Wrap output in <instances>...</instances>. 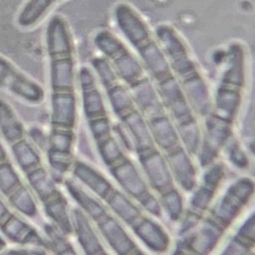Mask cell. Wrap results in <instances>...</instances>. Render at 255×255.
Returning a JSON list of instances; mask_svg holds the SVG:
<instances>
[{"label": "cell", "instance_id": "6da1fadb", "mask_svg": "<svg viewBox=\"0 0 255 255\" xmlns=\"http://www.w3.org/2000/svg\"><path fill=\"white\" fill-rule=\"evenodd\" d=\"M118 29L136 51L145 72L155 83L173 75L154 33L142 14L130 3L120 1L113 8Z\"/></svg>", "mask_w": 255, "mask_h": 255}, {"label": "cell", "instance_id": "7a4b0ae2", "mask_svg": "<svg viewBox=\"0 0 255 255\" xmlns=\"http://www.w3.org/2000/svg\"><path fill=\"white\" fill-rule=\"evenodd\" d=\"M93 41L96 48L111 63L119 80L128 86L145 75L138 57L114 32L102 29L95 34Z\"/></svg>", "mask_w": 255, "mask_h": 255}, {"label": "cell", "instance_id": "3957f363", "mask_svg": "<svg viewBox=\"0 0 255 255\" xmlns=\"http://www.w3.org/2000/svg\"><path fill=\"white\" fill-rule=\"evenodd\" d=\"M154 36L167 59L173 76L178 82L200 73L186 42L173 26L165 23L157 25Z\"/></svg>", "mask_w": 255, "mask_h": 255}, {"label": "cell", "instance_id": "277c9868", "mask_svg": "<svg viewBox=\"0 0 255 255\" xmlns=\"http://www.w3.org/2000/svg\"><path fill=\"white\" fill-rule=\"evenodd\" d=\"M253 192L254 182L251 178L236 180L212 207L209 217L226 230L252 198Z\"/></svg>", "mask_w": 255, "mask_h": 255}, {"label": "cell", "instance_id": "5b68a950", "mask_svg": "<svg viewBox=\"0 0 255 255\" xmlns=\"http://www.w3.org/2000/svg\"><path fill=\"white\" fill-rule=\"evenodd\" d=\"M232 133V122L217 115L208 114L204 124V135L198 149L200 164L207 167L214 162L221 148L228 142Z\"/></svg>", "mask_w": 255, "mask_h": 255}, {"label": "cell", "instance_id": "8992f818", "mask_svg": "<svg viewBox=\"0 0 255 255\" xmlns=\"http://www.w3.org/2000/svg\"><path fill=\"white\" fill-rule=\"evenodd\" d=\"M0 88H6L13 95L30 103H40L45 93L42 87L17 70L0 56Z\"/></svg>", "mask_w": 255, "mask_h": 255}, {"label": "cell", "instance_id": "52a82bcc", "mask_svg": "<svg viewBox=\"0 0 255 255\" xmlns=\"http://www.w3.org/2000/svg\"><path fill=\"white\" fill-rule=\"evenodd\" d=\"M140 166L148 185L160 193L173 186V178L165 156L155 147L137 152Z\"/></svg>", "mask_w": 255, "mask_h": 255}, {"label": "cell", "instance_id": "ba28073f", "mask_svg": "<svg viewBox=\"0 0 255 255\" xmlns=\"http://www.w3.org/2000/svg\"><path fill=\"white\" fill-rule=\"evenodd\" d=\"M155 87L164 110L169 113L175 123L193 116L188 100L173 75L155 83Z\"/></svg>", "mask_w": 255, "mask_h": 255}, {"label": "cell", "instance_id": "9c48e42d", "mask_svg": "<svg viewBox=\"0 0 255 255\" xmlns=\"http://www.w3.org/2000/svg\"><path fill=\"white\" fill-rule=\"evenodd\" d=\"M207 167L201 185L192 190L189 200V210L200 215L210 207L215 192L224 177V166L221 163L213 162Z\"/></svg>", "mask_w": 255, "mask_h": 255}, {"label": "cell", "instance_id": "30bf717a", "mask_svg": "<svg viewBox=\"0 0 255 255\" xmlns=\"http://www.w3.org/2000/svg\"><path fill=\"white\" fill-rule=\"evenodd\" d=\"M164 156L173 181L184 191H192L197 183V172L190 154L181 144H178L166 151Z\"/></svg>", "mask_w": 255, "mask_h": 255}, {"label": "cell", "instance_id": "8fae6325", "mask_svg": "<svg viewBox=\"0 0 255 255\" xmlns=\"http://www.w3.org/2000/svg\"><path fill=\"white\" fill-rule=\"evenodd\" d=\"M128 87L135 109L146 120L164 114V108L159 99L156 87H154L150 78L144 75Z\"/></svg>", "mask_w": 255, "mask_h": 255}, {"label": "cell", "instance_id": "7c38bea8", "mask_svg": "<svg viewBox=\"0 0 255 255\" xmlns=\"http://www.w3.org/2000/svg\"><path fill=\"white\" fill-rule=\"evenodd\" d=\"M45 40L49 57L75 52V44L69 22L61 14H55L49 19Z\"/></svg>", "mask_w": 255, "mask_h": 255}, {"label": "cell", "instance_id": "4fadbf2b", "mask_svg": "<svg viewBox=\"0 0 255 255\" xmlns=\"http://www.w3.org/2000/svg\"><path fill=\"white\" fill-rule=\"evenodd\" d=\"M96 224L106 242L116 253L128 255L141 252L115 216L107 213Z\"/></svg>", "mask_w": 255, "mask_h": 255}, {"label": "cell", "instance_id": "5bb4252c", "mask_svg": "<svg viewBox=\"0 0 255 255\" xmlns=\"http://www.w3.org/2000/svg\"><path fill=\"white\" fill-rule=\"evenodd\" d=\"M50 59V84L53 92H74L76 81L75 52L55 55Z\"/></svg>", "mask_w": 255, "mask_h": 255}, {"label": "cell", "instance_id": "9a60e30c", "mask_svg": "<svg viewBox=\"0 0 255 255\" xmlns=\"http://www.w3.org/2000/svg\"><path fill=\"white\" fill-rule=\"evenodd\" d=\"M110 168L113 177L131 198L137 200L149 190L143 176L130 159L125 157Z\"/></svg>", "mask_w": 255, "mask_h": 255}, {"label": "cell", "instance_id": "2e32d148", "mask_svg": "<svg viewBox=\"0 0 255 255\" xmlns=\"http://www.w3.org/2000/svg\"><path fill=\"white\" fill-rule=\"evenodd\" d=\"M130 228L135 236L155 253H163L170 246V238L166 230L147 216L141 215Z\"/></svg>", "mask_w": 255, "mask_h": 255}, {"label": "cell", "instance_id": "e0dca14e", "mask_svg": "<svg viewBox=\"0 0 255 255\" xmlns=\"http://www.w3.org/2000/svg\"><path fill=\"white\" fill-rule=\"evenodd\" d=\"M78 76L82 90L83 109L87 119L106 116L107 111L104 98L97 87L96 78L92 70L88 67H82Z\"/></svg>", "mask_w": 255, "mask_h": 255}, {"label": "cell", "instance_id": "ac0fdd59", "mask_svg": "<svg viewBox=\"0 0 255 255\" xmlns=\"http://www.w3.org/2000/svg\"><path fill=\"white\" fill-rule=\"evenodd\" d=\"M51 109L52 127L73 129L77 121V99L74 92H53Z\"/></svg>", "mask_w": 255, "mask_h": 255}, {"label": "cell", "instance_id": "d6986e66", "mask_svg": "<svg viewBox=\"0 0 255 255\" xmlns=\"http://www.w3.org/2000/svg\"><path fill=\"white\" fill-rule=\"evenodd\" d=\"M224 231L225 229L222 226L208 216L200 223L199 228L192 234L186 248L193 253H210L218 244Z\"/></svg>", "mask_w": 255, "mask_h": 255}, {"label": "cell", "instance_id": "ffe728a7", "mask_svg": "<svg viewBox=\"0 0 255 255\" xmlns=\"http://www.w3.org/2000/svg\"><path fill=\"white\" fill-rule=\"evenodd\" d=\"M73 232L86 254H103L106 252L100 241L90 218L80 209H73Z\"/></svg>", "mask_w": 255, "mask_h": 255}, {"label": "cell", "instance_id": "44dd1931", "mask_svg": "<svg viewBox=\"0 0 255 255\" xmlns=\"http://www.w3.org/2000/svg\"><path fill=\"white\" fill-rule=\"evenodd\" d=\"M192 112L200 116H207L210 109V97L207 84L201 73L179 82Z\"/></svg>", "mask_w": 255, "mask_h": 255}, {"label": "cell", "instance_id": "7402d4cb", "mask_svg": "<svg viewBox=\"0 0 255 255\" xmlns=\"http://www.w3.org/2000/svg\"><path fill=\"white\" fill-rule=\"evenodd\" d=\"M72 171L74 176L93 191L100 199L105 200L114 188L108 178L86 162L76 160L73 162Z\"/></svg>", "mask_w": 255, "mask_h": 255}, {"label": "cell", "instance_id": "603a6c76", "mask_svg": "<svg viewBox=\"0 0 255 255\" xmlns=\"http://www.w3.org/2000/svg\"><path fill=\"white\" fill-rule=\"evenodd\" d=\"M120 120L129 133L136 153L154 147L147 121L136 109L129 112Z\"/></svg>", "mask_w": 255, "mask_h": 255}, {"label": "cell", "instance_id": "cb8c5ba5", "mask_svg": "<svg viewBox=\"0 0 255 255\" xmlns=\"http://www.w3.org/2000/svg\"><path fill=\"white\" fill-rule=\"evenodd\" d=\"M146 121L153 143L162 151L166 152L180 144L176 128L165 114L150 118Z\"/></svg>", "mask_w": 255, "mask_h": 255}, {"label": "cell", "instance_id": "d4e9b609", "mask_svg": "<svg viewBox=\"0 0 255 255\" xmlns=\"http://www.w3.org/2000/svg\"><path fill=\"white\" fill-rule=\"evenodd\" d=\"M0 229L5 238L11 242L27 245H42V240L37 231L26 221L16 214H12L0 225Z\"/></svg>", "mask_w": 255, "mask_h": 255}, {"label": "cell", "instance_id": "484cf974", "mask_svg": "<svg viewBox=\"0 0 255 255\" xmlns=\"http://www.w3.org/2000/svg\"><path fill=\"white\" fill-rule=\"evenodd\" d=\"M242 88L220 84L215 95L214 114L232 122L239 110Z\"/></svg>", "mask_w": 255, "mask_h": 255}, {"label": "cell", "instance_id": "4316f807", "mask_svg": "<svg viewBox=\"0 0 255 255\" xmlns=\"http://www.w3.org/2000/svg\"><path fill=\"white\" fill-rule=\"evenodd\" d=\"M113 213L129 227L142 215L141 209L124 192L113 188L105 199Z\"/></svg>", "mask_w": 255, "mask_h": 255}, {"label": "cell", "instance_id": "83f0119b", "mask_svg": "<svg viewBox=\"0 0 255 255\" xmlns=\"http://www.w3.org/2000/svg\"><path fill=\"white\" fill-rule=\"evenodd\" d=\"M44 203L47 216L53 221L60 231L69 235L73 233V222L68 211V204L63 194L57 191Z\"/></svg>", "mask_w": 255, "mask_h": 255}, {"label": "cell", "instance_id": "f1b7e54d", "mask_svg": "<svg viewBox=\"0 0 255 255\" xmlns=\"http://www.w3.org/2000/svg\"><path fill=\"white\" fill-rule=\"evenodd\" d=\"M65 186L70 195L79 205L80 209L93 221L97 222L108 213L105 206L98 199L87 193L75 181L67 179L65 181Z\"/></svg>", "mask_w": 255, "mask_h": 255}, {"label": "cell", "instance_id": "f546056e", "mask_svg": "<svg viewBox=\"0 0 255 255\" xmlns=\"http://www.w3.org/2000/svg\"><path fill=\"white\" fill-rule=\"evenodd\" d=\"M63 0H27L21 8L17 23L23 28H29L40 22L52 8Z\"/></svg>", "mask_w": 255, "mask_h": 255}, {"label": "cell", "instance_id": "4dcf8cb0", "mask_svg": "<svg viewBox=\"0 0 255 255\" xmlns=\"http://www.w3.org/2000/svg\"><path fill=\"white\" fill-rule=\"evenodd\" d=\"M0 131L4 139L12 144L24 137V127L11 106L0 99Z\"/></svg>", "mask_w": 255, "mask_h": 255}, {"label": "cell", "instance_id": "1f68e13d", "mask_svg": "<svg viewBox=\"0 0 255 255\" xmlns=\"http://www.w3.org/2000/svg\"><path fill=\"white\" fill-rule=\"evenodd\" d=\"M26 177L32 190L42 202L58 191L53 176L41 165L27 171Z\"/></svg>", "mask_w": 255, "mask_h": 255}, {"label": "cell", "instance_id": "d6a6232c", "mask_svg": "<svg viewBox=\"0 0 255 255\" xmlns=\"http://www.w3.org/2000/svg\"><path fill=\"white\" fill-rule=\"evenodd\" d=\"M180 144L189 154L197 153L201 142V131L194 116L175 123Z\"/></svg>", "mask_w": 255, "mask_h": 255}, {"label": "cell", "instance_id": "836d02e7", "mask_svg": "<svg viewBox=\"0 0 255 255\" xmlns=\"http://www.w3.org/2000/svg\"><path fill=\"white\" fill-rule=\"evenodd\" d=\"M11 150L17 164L24 172L41 165V156L34 145L24 137L11 144Z\"/></svg>", "mask_w": 255, "mask_h": 255}, {"label": "cell", "instance_id": "e575fe53", "mask_svg": "<svg viewBox=\"0 0 255 255\" xmlns=\"http://www.w3.org/2000/svg\"><path fill=\"white\" fill-rule=\"evenodd\" d=\"M254 214L252 213L238 229L237 234L227 246L224 253H248L249 249L254 246Z\"/></svg>", "mask_w": 255, "mask_h": 255}, {"label": "cell", "instance_id": "d590c367", "mask_svg": "<svg viewBox=\"0 0 255 255\" xmlns=\"http://www.w3.org/2000/svg\"><path fill=\"white\" fill-rule=\"evenodd\" d=\"M106 91L113 112L120 119L135 109L129 90L124 85L117 83Z\"/></svg>", "mask_w": 255, "mask_h": 255}, {"label": "cell", "instance_id": "8d00e7d4", "mask_svg": "<svg viewBox=\"0 0 255 255\" xmlns=\"http://www.w3.org/2000/svg\"><path fill=\"white\" fill-rule=\"evenodd\" d=\"M9 203L21 214L34 217L38 213L37 203L31 191L24 185H20L15 191L8 196Z\"/></svg>", "mask_w": 255, "mask_h": 255}, {"label": "cell", "instance_id": "74e56055", "mask_svg": "<svg viewBox=\"0 0 255 255\" xmlns=\"http://www.w3.org/2000/svg\"><path fill=\"white\" fill-rule=\"evenodd\" d=\"M159 203L161 209L171 221H178L181 219L184 211L183 199L180 192L173 186L165 189L159 193Z\"/></svg>", "mask_w": 255, "mask_h": 255}, {"label": "cell", "instance_id": "f35d334b", "mask_svg": "<svg viewBox=\"0 0 255 255\" xmlns=\"http://www.w3.org/2000/svg\"><path fill=\"white\" fill-rule=\"evenodd\" d=\"M99 153L108 166H113L126 157L122 145L112 134L97 141Z\"/></svg>", "mask_w": 255, "mask_h": 255}, {"label": "cell", "instance_id": "ab89813d", "mask_svg": "<svg viewBox=\"0 0 255 255\" xmlns=\"http://www.w3.org/2000/svg\"><path fill=\"white\" fill-rule=\"evenodd\" d=\"M22 184V180L12 164L7 159L0 161V192L8 197Z\"/></svg>", "mask_w": 255, "mask_h": 255}, {"label": "cell", "instance_id": "60d3db41", "mask_svg": "<svg viewBox=\"0 0 255 255\" xmlns=\"http://www.w3.org/2000/svg\"><path fill=\"white\" fill-rule=\"evenodd\" d=\"M74 133L72 128H52L48 136V148L64 152H72Z\"/></svg>", "mask_w": 255, "mask_h": 255}, {"label": "cell", "instance_id": "b9f144b4", "mask_svg": "<svg viewBox=\"0 0 255 255\" xmlns=\"http://www.w3.org/2000/svg\"><path fill=\"white\" fill-rule=\"evenodd\" d=\"M92 66L96 72V76L101 82L102 86L108 90L112 86L119 83V78L113 69L111 63L104 56L96 57L92 60Z\"/></svg>", "mask_w": 255, "mask_h": 255}, {"label": "cell", "instance_id": "7bdbcfd3", "mask_svg": "<svg viewBox=\"0 0 255 255\" xmlns=\"http://www.w3.org/2000/svg\"><path fill=\"white\" fill-rule=\"evenodd\" d=\"M48 161L51 168L59 174L65 173L73 165L72 152L58 151L48 148Z\"/></svg>", "mask_w": 255, "mask_h": 255}, {"label": "cell", "instance_id": "ee69618b", "mask_svg": "<svg viewBox=\"0 0 255 255\" xmlns=\"http://www.w3.org/2000/svg\"><path fill=\"white\" fill-rule=\"evenodd\" d=\"M88 122H89L91 132L94 138L96 139V141H99L112 134L113 126L107 115L98 117V118L89 119Z\"/></svg>", "mask_w": 255, "mask_h": 255}, {"label": "cell", "instance_id": "f6af8a7d", "mask_svg": "<svg viewBox=\"0 0 255 255\" xmlns=\"http://www.w3.org/2000/svg\"><path fill=\"white\" fill-rule=\"evenodd\" d=\"M46 232L50 237L52 246L56 249L57 253H62V254L76 253V251L73 249L71 244L64 238L63 236L64 233L62 231L56 229L53 226H47Z\"/></svg>", "mask_w": 255, "mask_h": 255}, {"label": "cell", "instance_id": "bcb514c9", "mask_svg": "<svg viewBox=\"0 0 255 255\" xmlns=\"http://www.w3.org/2000/svg\"><path fill=\"white\" fill-rule=\"evenodd\" d=\"M229 160L238 168L244 169L248 166V158L237 141H232L227 147Z\"/></svg>", "mask_w": 255, "mask_h": 255}, {"label": "cell", "instance_id": "7dc6e473", "mask_svg": "<svg viewBox=\"0 0 255 255\" xmlns=\"http://www.w3.org/2000/svg\"><path fill=\"white\" fill-rule=\"evenodd\" d=\"M136 201L149 214L156 217H159L161 215L162 209H161L159 200L149 190L146 191L144 194H142Z\"/></svg>", "mask_w": 255, "mask_h": 255}, {"label": "cell", "instance_id": "c3c4849f", "mask_svg": "<svg viewBox=\"0 0 255 255\" xmlns=\"http://www.w3.org/2000/svg\"><path fill=\"white\" fill-rule=\"evenodd\" d=\"M115 131L119 137V142L121 143V145L125 146L127 149L133 151L134 150V145L132 142V139L129 135V133L128 132L127 128H125V126L122 124L121 126H116L115 127Z\"/></svg>", "mask_w": 255, "mask_h": 255}, {"label": "cell", "instance_id": "681fc988", "mask_svg": "<svg viewBox=\"0 0 255 255\" xmlns=\"http://www.w3.org/2000/svg\"><path fill=\"white\" fill-rule=\"evenodd\" d=\"M29 133L35 144H37L39 147L45 148L46 146H48V136L42 129L38 128H32Z\"/></svg>", "mask_w": 255, "mask_h": 255}, {"label": "cell", "instance_id": "f907efd6", "mask_svg": "<svg viewBox=\"0 0 255 255\" xmlns=\"http://www.w3.org/2000/svg\"><path fill=\"white\" fill-rule=\"evenodd\" d=\"M11 215L10 209L7 207L5 202L0 198V225Z\"/></svg>", "mask_w": 255, "mask_h": 255}, {"label": "cell", "instance_id": "816d5d0a", "mask_svg": "<svg viewBox=\"0 0 255 255\" xmlns=\"http://www.w3.org/2000/svg\"><path fill=\"white\" fill-rule=\"evenodd\" d=\"M7 159V152L0 140V161H3V160H6Z\"/></svg>", "mask_w": 255, "mask_h": 255}, {"label": "cell", "instance_id": "f5cc1de1", "mask_svg": "<svg viewBox=\"0 0 255 255\" xmlns=\"http://www.w3.org/2000/svg\"><path fill=\"white\" fill-rule=\"evenodd\" d=\"M5 247H6V242H5L4 238L0 236V252H1L2 250H4Z\"/></svg>", "mask_w": 255, "mask_h": 255}]
</instances>
